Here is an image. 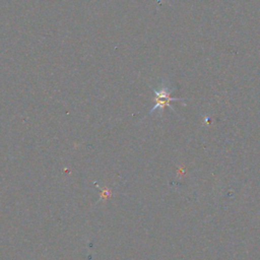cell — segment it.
I'll list each match as a JSON object with an SVG mask.
<instances>
[{"instance_id":"1","label":"cell","mask_w":260,"mask_h":260,"mask_svg":"<svg viewBox=\"0 0 260 260\" xmlns=\"http://www.w3.org/2000/svg\"><path fill=\"white\" fill-rule=\"evenodd\" d=\"M172 91H173V88L170 87L168 85V83H166L165 81H162L160 83L158 88H153V92L155 94V105L149 111V114L156 111L157 109L160 110V111H164V109L166 107H169L174 111V109L171 107L170 103L172 101H182V100L178 99V98H171V92Z\"/></svg>"}]
</instances>
